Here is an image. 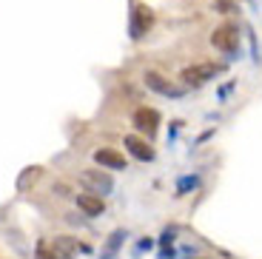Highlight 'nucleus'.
<instances>
[{
  "label": "nucleus",
  "mask_w": 262,
  "mask_h": 259,
  "mask_svg": "<svg viewBox=\"0 0 262 259\" xmlns=\"http://www.w3.org/2000/svg\"><path fill=\"white\" fill-rule=\"evenodd\" d=\"M80 185H83L85 191H92V194H100V197H105V194L114 191V180L105 168L103 171L100 168H85L83 174H80Z\"/></svg>",
  "instance_id": "1"
},
{
  "label": "nucleus",
  "mask_w": 262,
  "mask_h": 259,
  "mask_svg": "<svg viewBox=\"0 0 262 259\" xmlns=\"http://www.w3.org/2000/svg\"><path fill=\"white\" fill-rule=\"evenodd\" d=\"M223 72L220 63H194V66H185L180 80L185 85H205L208 80H216V74Z\"/></svg>",
  "instance_id": "2"
},
{
  "label": "nucleus",
  "mask_w": 262,
  "mask_h": 259,
  "mask_svg": "<svg viewBox=\"0 0 262 259\" xmlns=\"http://www.w3.org/2000/svg\"><path fill=\"white\" fill-rule=\"evenodd\" d=\"M211 43H214L216 52L234 57V54L239 52V29L231 26V23H225V26H220L214 34H211Z\"/></svg>",
  "instance_id": "3"
},
{
  "label": "nucleus",
  "mask_w": 262,
  "mask_h": 259,
  "mask_svg": "<svg viewBox=\"0 0 262 259\" xmlns=\"http://www.w3.org/2000/svg\"><path fill=\"white\" fill-rule=\"evenodd\" d=\"M154 26V12H151L145 3H137L131 9V17H128V32H131V40H143L148 34V29Z\"/></svg>",
  "instance_id": "4"
},
{
  "label": "nucleus",
  "mask_w": 262,
  "mask_h": 259,
  "mask_svg": "<svg viewBox=\"0 0 262 259\" xmlns=\"http://www.w3.org/2000/svg\"><path fill=\"white\" fill-rule=\"evenodd\" d=\"M145 85H148V91H154V94H163V97H185V89L188 85H177V83H171V80H165L163 74L157 72H145Z\"/></svg>",
  "instance_id": "5"
},
{
  "label": "nucleus",
  "mask_w": 262,
  "mask_h": 259,
  "mask_svg": "<svg viewBox=\"0 0 262 259\" xmlns=\"http://www.w3.org/2000/svg\"><path fill=\"white\" fill-rule=\"evenodd\" d=\"M131 123H134V128H137L140 134L154 137V134H157V128H160V111H157V109H148V105H143V109L134 111Z\"/></svg>",
  "instance_id": "6"
},
{
  "label": "nucleus",
  "mask_w": 262,
  "mask_h": 259,
  "mask_svg": "<svg viewBox=\"0 0 262 259\" xmlns=\"http://www.w3.org/2000/svg\"><path fill=\"white\" fill-rule=\"evenodd\" d=\"M94 162L103 165V168H112V171H123L125 168V157L114 148H100L94 151Z\"/></svg>",
  "instance_id": "7"
},
{
  "label": "nucleus",
  "mask_w": 262,
  "mask_h": 259,
  "mask_svg": "<svg viewBox=\"0 0 262 259\" xmlns=\"http://www.w3.org/2000/svg\"><path fill=\"white\" fill-rule=\"evenodd\" d=\"M77 208L85 217H100L105 211V202L100 194H92V191H89V194H77Z\"/></svg>",
  "instance_id": "8"
},
{
  "label": "nucleus",
  "mask_w": 262,
  "mask_h": 259,
  "mask_svg": "<svg viewBox=\"0 0 262 259\" xmlns=\"http://www.w3.org/2000/svg\"><path fill=\"white\" fill-rule=\"evenodd\" d=\"M125 148H128L131 157H137L140 162H151V160H154V148H151L148 143H143L140 137H134V134L125 137Z\"/></svg>",
  "instance_id": "9"
},
{
  "label": "nucleus",
  "mask_w": 262,
  "mask_h": 259,
  "mask_svg": "<svg viewBox=\"0 0 262 259\" xmlns=\"http://www.w3.org/2000/svg\"><path fill=\"white\" fill-rule=\"evenodd\" d=\"M128 240V233L123 231V228H117V231L108 236V242H105V248H103V259H114L117 256V251L123 248V242Z\"/></svg>",
  "instance_id": "10"
},
{
  "label": "nucleus",
  "mask_w": 262,
  "mask_h": 259,
  "mask_svg": "<svg viewBox=\"0 0 262 259\" xmlns=\"http://www.w3.org/2000/svg\"><path fill=\"white\" fill-rule=\"evenodd\" d=\"M52 251H54V259H72V253H74L72 236H57L52 242Z\"/></svg>",
  "instance_id": "11"
},
{
  "label": "nucleus",
  "mask_w": 262,
  "mask_h": 259,
  "mask_svg": "<svg viewBox=\"0 0 262 259\" xmlns=\"http://www.w3.org/2000/svg\"><path fill=\"white\" fill-rule=\"evenodd\" d=\"M196 185H200V177H194V174H191V177H180V180H177V194L183 197V194H188V191H194Z\"/></svg>",
  "instance_id": "12"
},
{
  "label": "nucleus",
  "mask_w": 262,
  "mask_h": 259,
  "mask_svg": "<svg viewBox=\"0 0 262 259\" xmlns=\"http://www.w3.org/2000/svg\"><path fill=\"white\" fill-rule=\"evenodd\" d=\"M174 236H177V231H174V228H165V231H163V240H160V245H163V248L174 245Z\"/></svg>",
  "instance_id": "13"
},
{
  "label": "nucleus",
  "mask_w": 262,
  "mask_h": 259,
  "mask_svg": "<svg viewBox=\"0 0 262 259\" xmlns=\"http://www.w3.org/2000/svg\"><path fill=\"white\" fill-rule=\"evenodd\" d=\"M37 259H54V251H49L46 245H37Z\"/></svg>",
  "instance_id": "14"
},
{
  "label": "nucleus",
  "mask_w": 262,
  "mask_h": 259,
  "mask_svg": "<svg viewBox=\"0 0 262 259\" xmlns=\"http://www.w3.org/2000/svg\"><path fill=\"white\" fill-rule=\"evenodd\" d=\"M216 9H220V12H231V9H236V6L231 0H216Z\"/></svg>",
  "instance_id": "15"
},
{
  "label": "nucleus",
  "mask_w": 262,
  "mask_h": 259,
  "mask_svg": "<svg viewBox=\"0 0 262 259\" xmlns=\"http://www.w3.org/2000/svg\"><path fill=\"white\" fill-rule=\"evenodd\" d=\"M151 245H154V242H151V236H145V240L143 242H140V245H137V253H143V251H148V248Z\"/></svg>",
  "instance_id": "16"
}]
</instances>
